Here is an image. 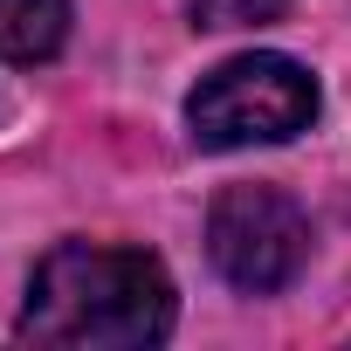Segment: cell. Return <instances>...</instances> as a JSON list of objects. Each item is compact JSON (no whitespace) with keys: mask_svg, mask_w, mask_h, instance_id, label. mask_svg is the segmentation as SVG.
Here are the masks:
<instances>
[{"mask_svg":"<svg viewBox=\"0 0 351 351\" xmlns=\"http://www.w3.org/2000/svg\"><path fill=\"white\" fill-rule=\"evenodd\" d=\"M172 330V276L145 248H104V241H62L42 255L21 337L56 351H145Z\"/></svg>","mask_w":351,"mask_h":351,"instance_id":"obj_1","label":"cell"},{"mask_svg":"<svg viewBox=\"0 0 351 351\" xmlns=\"http://www.w3.org/2000/svg\"><path fill=\"white\" fill-rule=\"evenodd\" d=\"M317 117V76L289 56H234L200 90L186 97V124L207 152H241V145H282L310 131Z\"/></svg>","mask_w":351,"mask_h":351,"instance_id":"obj_2","label":"cell"},{"mask_svg":"<svg viewBox=\"0 0 351 351\" xmlns=\"http://www.w3.org/2000/svg\"><path fill=\"white\" fill-rule=\"evenodd\" d=\"M207 255L234 289L269 296L310 262V221L276 186H228L207 214Z\"/></svg>","mask_w":351,"mask_h":351,"instance_id":"obj_3","label":"cell"},{"mask_svg":"<svg viewBox=\"0 0 351 351\" xmlns=\"http://www.w3.org/2000/svg\"><path fill=\"white\" fill-rule=\"evenodd\" d=\"M69 35V0H0V56L49 62Z\"/></svg>","mask_w":351,"mask_h":351,"instance_id":"obj_4","label":"cell"},{"mask_svg":"<svg viewBox=\"0 0 351 351\" xmlns=\"http://www.w3.org/2000/svg\"><path fill=\"white\" fill-rule=\"evenodd\" d=\"M296 0H193V21L200 28H255V21H276Z\"/></svg>","mask_w":351,"mask_h":351,"instance_id":"obj_5","label":"cell"}]
</instances>
